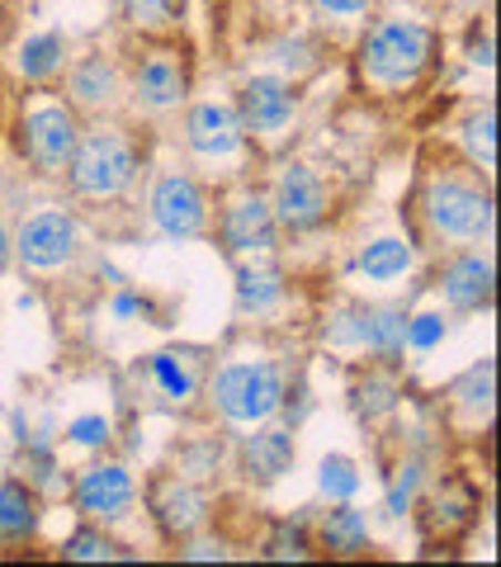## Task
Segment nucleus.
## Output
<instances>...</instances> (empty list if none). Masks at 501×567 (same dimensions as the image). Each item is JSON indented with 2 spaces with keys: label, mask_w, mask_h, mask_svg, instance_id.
<instances>
[{
  "label": "nucleus",
  "mask_w": 501,
  "mask_h": 567,
  "mask_svg": "<svg viewBox=\"0 0 501 567\" xmlns=\"http://www.w3.org/2000/svg\"><path fill=\"white\" fill-rule=\"evenodd\" d=\"M119 6H123V20L142 33H166L185 14V0H119Z\"/></svg>",
  "instance_id": "obj_31"
},
{
  "label": "nucleus",
  "mask_w": 501,
  "mask_h": 567,
  "mask_svg": "<svg viewBox=\"0 0 501 567\" xmlns=\"http://www.w3.org/2000/svg\"><path fill=\"white\" fill-rule=\"evenodd\" d=\"M181 558L185 563H213V558H218V563H227V548L223 544H213V539H185V548H181Z\"/></svg>",
  "instance_id": "obj_37"
},
{
  "label": "nucleus",
  "mask_w": 501,
  "mask_h": 567,
  "mask_svg": "<svg viewBox=\"0 0 501 567\" xmlns=\"http://www.w3.org/2000/svg\"><path fill=\"white\" fill-rule=\"evenodd\" d=\"M67 58H71V48H67V33L62 29L29 33V39L20 43V76L29 85H48V81H58L62 71H67Z\"/></svg>",
  "instance_id": "obj_23"
},
{
  "label": "nucleus",
  "mask_w": 501,
  "mask_h": 567,
  "mask_svg": "<svg viewBox=\"0 0 501 567\" xmlns=\"http://www.w3.org/2000/svg\"><path fill=\"white\" fill-rule=\"evenodd\" d=\"M317 14H327V20H360V14H369L374 0H313Z\"/></svg>",
  "instance_id": "obj_36"
},
{
  "label": "nucleus",
  "mask_w": 501,
  "mask_h": 567,
  "mask_svg": "<svg viewBox=\"0 0 501 567\" xmlns=\"http://www.w3.org/2000/svg\"><path fill=\"white\" fill-rule=\"evenodd\" d=\"M10 256L33 275H52L81 256V218L71 208H39L10 233Z\"/></svg>",
  "instance_id": "obj_7"
},
{
  "label": "nucleus",
  "mask_w": 501,
  "mask_h": 567,
  "mask_svg": "<svg viewBox=\"0 0 501 567\" xmlns=\"http://www.w3.org/2000/svg\"><path fill=\"white\" fill-rule=\"evenodd\" d=\"M185 147L200 156V162H237V156L246 152V128H242V114L237 104L227 100H200L185 110Z\"/></svg>",
  "instance_id": "obj_11"
},
{
  "label": "nucleus",
  "mask_w": 501,
  "mask_h": 567,
  "mask_svg": "<svg viewBox=\"0 0 501 567\" xmlns=\"http://www.w3.org/2000/svg\"><path fill=\"white\" fill-rule=\"evenodd\" d=\"M142 171V147L123 123H95L81 128V142L67 162V189L91 204H114L137 185Z\"/></svg>",
  "instance_id": "obj_1"
},
{
  "label": "nucleus",
  "mask_w": 501,
  "mask_h": 567,
  "mask_svg": "<svg viewBox=\"0 0 501 567\" xmlns=\"http://www.w3.org/2000/svg\"><path fill=\"white\" fill-rule=\"evenodd\" d=\"M365 487V477H360V464L346 454H327L321 458V468H317V492L327 496V502H355V492Z\"/></svg>",
  "instance_id": "obj_30"
},
{
  "label": "nucleus",
  "mask_w": 501,
  "mask_h": 567,
  "mask_svg": "<svg viewBox=\"0 0 501 567\" xmlns=\"http://www.w3.org/2000/svg\"><path fill=\"white\" fill-rule=\"evenodd\" d=\"M398 398H402V388H398V379H392L388 369H369V379L355 383V412L369 416V421L388 416L392 406H398Z\"/></svg>",
  "instance_id": "obj_29"
},
{
  "label": "nucleus",
  "mask_w": 501,
  "mask_h": 567,
  "mask_svg": "<svg viewBox=\"0 0 501 567\" xmlns=\"http://www.w3.org/2000/svg\"><path fill=\"white\" fill-rule=\"evenodd\" d=\"M110 435H114L110 416H76L67 425V440L71 445H81V450H104L110 445Z\"/></svg>",
  "instance_id": "obj_34"
},
{
  "label": "nucleus",
  "mask_w": 501,
  "mask_h": 567,
  "mask_svg": "<svg viewBox=\"0 0 501 567\" xmlns=\"http://www.w3.org/2000/svg\"><path fill=\"white\" fill-rule=\"evenodd\" d=\"M260 554L270 558V563H308V558H313V539L303 535V525L294 529V520H289L284 529H275V535L265 539Z\"/></svg>",
  "instance_id": "obj_32"
},
{
  "label": "nucleus",
  "mask_w": 501,
  "mask_h": 567,
  "mask_svg": "<svg viewBox=\"0 0 501 567\" xmlns=\"http://www.w3.org/2000/svg\"><path fill=\"white\" fill-rule=\"evenodd\" d=\"M444 336V317L440 312H417L407 317V350H436Z\"/></svg>",
  "instance_id": "obj_35"
},
{
  "label": "nucleus",
  "mask_w": 501,
  "mask_h": 567,
  "mask_svg": "<svg viewBox=\"0 0 501 567\" xmlns=\"http://www.w3.org/2000/svg\"><path fill=\"white\" fill-rule=\"evenodd\" d=\"M313 544L331 558H365L369 554V520L350 502H331V511H321Z\"/></svg>",
  "instance_id": "obj_21"
},
{
  "label": "nucleus",
  "mask_w": 501,
  "mask_h": 567,
  "mask_svg": "<svg viewBox=\"0 0 501 567\" xmlns=\"http://www.w3.org/2000/svg\"><path fill=\"white\" fill-rule=\"evenodd\" d=\"M81 114L67 100H33L20 114V152L39 175H62L81 142Z\"/></svg>",
  "instance_id": "obj_6"
},
{
  "label": "nucleus",
  "mask_w": 501,
  "mask_h": 567,
  "mask_svg": "<svg viewBox=\"0 0 501 567\" xmlns=\"http://www.w3.org/2000/svg\"><path fill=\"white\" fill-rule=\"evenodd\" d=\"M440 293L454 312H488L497 298V270L492 256L482 251H459L450 265L440 270Z\"/></svg>",
  "instance_id": "obj_17"
},
{
  "label": "nucleus",
  "mask_w": 501,
  "mask_h": 567,
  "mask_svg": "<svg viewBox=\"0 0 501 567\" xmlns=\"http://www.w3.org/2000/svg\"><path fill=\"white\" fill-rule=\"evenodd\" d=\"M62 558H71V563H114V558H133V554L110 535V529L81 525L76 535L62 539Z\"/></svg>",
  "instance_id": "obj_27"
},
{
  "label": "nucleus",
  "mask_w": 501,
  "mask_h": 567,
  "mask_svg": "<svg viewBox=\"0 0 501 567\" xmlns=\"http://www.w3.org/2000/svg\"><path fill=\"white\" fill-rule=\"evenodd\" d=\"M284 298H289V284H284V270L270 256L237 260V308H242V317H270Z\"/></svg>",
  "instance_id": "obj_20"
},
{
  "label": "nucleus",
  "mask_w": 501,
  "mask_h": 567,
  "mask_svg": "<svg viewBox=\"0 0 501 567\" xmlns=\"http://www.w3.org/2000/svg\"><path fill=\"white\" fill-rule=\"evenodd\" d=\"M218 241L232 260L246 256H275L279 246V223L275 208L260 189H237L232 199L218 208Z\"/></svg>",
  "instance_id": "obj_9"
},
{
  "label": "nucleus",
  "mask_w": 501,
  "mask_h": 567,
  "mask_svg": "<svg viewBox=\"0 0 501 567\" xmlns=\"http://www.w3.org/2000/svg\"><path fill=\"white\" fill-rule=\"evenodd\" d=\"M250 431L256 435L242 440V473L250 477V483H279V477L294 468V458H298L294 431L289 425H270V421L250 425Z\"/></svg>",
  "instance_id": "obj_18"
},
{
  "label": "nucleus",
  "mask_w": 501,
  "mask_h": 567,
  "mask_svg": "<svg viewBox=\"0 0 501 567\" xmlns=\"http://www.w3.org/2000/svg\"><path fill=\"white\" fill-rule=\"evenodd\" d=\"M473 516H478V487L463 483V477H444L436 496L426 502L421 529H426V539H454L459 529L473 525Z\"/></svg>",
  "instance_id": "obj_19"
},
{
  "label": "nucleus",
  "mask_w": 501,
  "mask_h": 567,
  "mask_svg": "<svg viewBox=\"0 0 501 567\" xmlns=\"http://www.w3.org/2000/svg\"><path fill=\"white\" fill-rule=\"evenodd\" d=\"M147 374H152V383L161 388L166 402H190L194 393H200V360H190V354L161 350L147 360Z\"/></svg>",
  "instance_id": "obj_25"
},
{
  "label": "nucleus",
  "mask_w": 501,
  "mask_h": 567,
  "mask_svg": "<svg viewBox=\"0 0 501 567\" xmlns=\"http://www.w3.org/2000/svg\"><path fill=\"white\" fill-rule=\"evenodd\" d=\"M147 506H152L161 539H171V544H185L190 535H200L208 525V496H204V487H194L185 473L161 477L147 496Z\"/></svg>",
  "instance_id": "obj_15"
},
{
  "label": "nucleus",
  "mask_w": 501,
  "mask_h": 567,
  "mask_svg": "<svg viewBox=\"0 0 501 567\" xmlns=\"http://www.w3.org/2000/svg\"><path fill=\"white\" fill-rule=\"evenodd\" d=\"M454 406L469 416V425H488L492 421V360L473 364L469 374L454 383Z\"/></svg>",
  "instance_id": "obj_26"
},
{
  "label": "nucleus",
  "mask_w": 501,
  "mask_h": 567,
  "mask_svg": "<svg viewBox=\"0 0 501 567\" xmlns=\"http://www.w3.org/2000/svg\"><path fill=\"white\" fill-rule=\"evenodd\" d=\"M469 62L482 66V71H492V33H488V29H473V39H469Z\"/></svg>",
  "instance_id": "obj_38"
},
{
  "label": "nucleus",
  "mask_w": 501,
  "mask_h": 567,
  "mask_svg": "<svg viewBox=\"0 0 501 567\" xmlns=\"http://www.w3.org/2000/svg\"><path fill=\"white\" fill-rule=\"evenodd\" d=\"M407 308L398 303H374V308H350L346 317H336L341 327L327 331V341L369 350L374 360H398L407 350Z\"/></svg>",
  "instance_id": "obj_12"
},
{
  "label": "nucleus",
  "mask_w": 501,
  "mask_h": 567,
  "mask_svg": "<svg viewBox=\"0 0 501 567\" xmlns=\"http://www.w3.org/2000/svg\"><path fill=\"white\" fill-rule=\"evenodd\" d=\"M114 312H119V317H133V312H137V298L119 293V298H114Z\"/></svg>",
  "instance_id": "obj_40"
},
{
  "label": "nucleus",
  "mask_w": 501,
  "mask_h": 567,
  "mask_svg": "<svg viewBox=\"0 0 501 567\" xmlns=\"http://www.w3.org/2000/svg\"><path fill=\"white\" fill-rule=\"evenodd\" d=\"M43 525V492H33L24 477L0 483V544H24Z\"/></svg>",
  "instance_id": "obj_22"
},
{
  "label": "nucleus",
  "mask_w": 501,
  "mask_h": 567,
  "mask_svg": "<svg viewBox=\"0 0 501 567\" xmlns=\"http://www.w3.org/2000/svg\"><path fill=\"white\" fill-rule=\"evenodd\" d=\"M284 388L289 379L275 360H232L208 379V402L227 425H260L279 416Z\"/></svg>",
  "instance_id": "obj_4"
},
{
  "label": "nucleus",
  "mask_w": 501,
  "mask_h": 567,
  "mask_svg": "<svg viewBox=\"0 0 501 567\" xmlns=\"http://www.w3.org/2000/svg\"><path fill=\"white\" fill-rule=\"evenodd\" d=\"M421 223L444 246H482L492 241L497 208L492 189L459 171H436L421 189Z\"/></svg>",
  "instance_id": "obj_2"
},
{
  "label": "nucleus",
  "mask_w": 501,
  "mask_h": 567,
  "mask_svg": "<svg viewBox=\"0 0 501 567\" xmlns=\"http://www.w3.org/2000/svg\"><path fill=\"white\" fill-rule=\"evenodd\" d=\"M71 502H76V511H81L85 520H95V525H119V520L133 516V506H137V483H133V473L123 468V464H91V468H81Z\"/></svg>",
  "instance_id": "obj_14"
},
{
  "label": "nucleus",
  "mask_w": 501,
  "mask_h": 567,
  "mask_svg": "<svg viewBox=\"0 0 501 567\" xmlns=\"http://www.w3.org/2000/svg\"><path fill=\"white\" fill-rule=\"evenodd\" d=\"M129 95L137 110L147 114H171L181 110L190 100V81H194V66H190V48L175 43V39H161V43H147L137 52V62L129 76Z\"/></svg>",
  "instance_id": "obj_5"
},
{
  "label": "nucleus",
  "mask_w": 501,
  "mask_h": 567,
  "mask_svg": "<svg viewBox=\"0 0 501 567\" xmlns=\"http://www.w3.org/2000/svg\"><path fill=\"white\" fill-rule=\"evenodd\" d=\"M10 265V227H6V218H0V270Z\"/></svg>",
  "instance_id": "obj_39"
},
{
  "label": "nucleus",
  "mask_w": 501,
  "mask_h": 567,
  "mask_svg": "<svg viewBox=\"0 0 501 567\" xmlns=\"http://www.w3.org/2000/svg\"><path fill=\"white\" fill-rule=\"evenodd\" d=\"M237 114H242L246 137L275 142V137L289 133V123L298 114V95H294V85L284 81V76H275V71H260V76H246L242 81Z\"/></svg>",
  "instance_id": "obj_13"
},
{
  "label": "nucleus",
  "mask_w": 501,
  "mask_h": 567,
  "mask_svg": "<svg viewBox=\"0 0 501 567\" xmlns=\"http://www.w3.org/2000/svg\"><path fill=\"white\" fill-rule=\"evenodd\" d=\"M411 265H417V246L402 241V237H379L360 251L355 270H360L365 279H374V284H392V279H402Z\"/></svg>",
  "instance_id": "obj_24"
},
{
  "label": "nucleus",
  "mask_w": 501,
  "mask_h": 567,
  "mask_svg": "<svg viewBox=\"0 0 501 567\" xmlns=\"http://www.w3.org/2000/svg\"><path fill=\"white\" fill-rule=\"evenodd\" d=\"M421 473H426L421 458H407V464L398 468V477H392V487H388V516H407V511L417 506Z\"/></svg>",
  "instance_id": "obj_33"
},
{
  "label": "nucleus",
  "mask_w": 501,
  "mask_h": 567,
  "mask_svg": "<svg viewBox=\"0 0 501 567\" xmlns=\"http://www.w3.org/2000/svg\"><path fill=\"white\" fill-rule=\"evenodd\" d=\"M123 91H129V81H123V71L110 52H85V58H76L67 66V104L76 114L114 110Z\"/></svg>",
  "instance_id": "obj_16"
},
{
  "label": "nucleus",
  "mask_w": 501,
  "mask_h": 567,
  "mask_svg": "<svg viewBox=\"0 0 501 567\" xmlns=\"http://www.w3.org/2000/svg\"><path fill=\"white\" fill-rule=\"evenodd\" d=\"M463 147H469L473 156V166L478 171H492L497 166V110H492V100H482L478 110L463 118Z\"/></svg>",
  "instance_id": "obj_28"
},
{
  "label": "nucleus",
  "mask_w": 501,
  "mask_h": 567,
  "mask_svg": "<svg viewBox=\"0 0 501 567\" xmlns=\"http://www.w3.org/2000/svg\"><path fill=\"white\" fill-rule=\"evenodd\" d=\"M436 29L421 20H402V14H388V20H374L365 43H360V71L369 85L379 91H407L417 85L436 62Z\"/></svg>",
  "instance_id": "obj_3"
},
{
  "label": "nucleus",
  "mask_w": 501,
  "mask_h": 567,
  "mask_svg": "<svg viewBox=\"0 0 501 567\" xmlns=\"http://www.w3.org/2000/svg\"><path fill=\"white\" fill-rule=\"evenodd\" d=\"M270 208H275L279 233H294V237L317 233V227L331 218V189L308 162H289L275 181Z\"/></svg>",
  "instance_id": "obj_10"
},
{
  "label": "nucleus",
  "mask_w": 501,
  "mask_h": 567,
  "mask_svg": "<svg viewBox=\"0 0 501 567\" xmlns=\"http://www.w3.org/2000/svg\"><path fill=\"white\" fill-rule=\"evenodd\" d=\"M147 218L166 241H200L213 227L208 189L194 181L190 171L156 175L152 189H147Z\"/></svg>",
  "instance_id": "obj_8"
},
{
  "label": "nucleus",
  "mask_w": 501,
  "mask_h": 567,
  "mask_svg": "<svg viewBox=\"0 0 501 567\" xmlns=\"http://www.w3.org/2000/svg\"><path fill=\"white\" fill-rule=\"evenodd\" d=\"M0 464H6V458H0Z\"/></svg>",
  "instance_id": "obj_41"
}]
</instances>
